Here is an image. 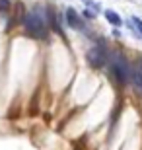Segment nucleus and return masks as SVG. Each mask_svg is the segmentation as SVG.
Returning <instances> with one entry per match:
<instances>
[{
	"label": "nucleus",
	"instance_id": "3",
	"mask_svg": "<svg viewBox=\"0 0 142 150\" xmlns=\"http://www.w3.org/2000/svg\"><path fill=\"white\" fill-rule=\"evenodd\" d=\"M66 18H68V23L72 28H80V22H78V14L74 10H68L66 12Z\"/></svg>",
	"mask_w": 142,
	"mask_h": 150
},
{
	"label": "nucleus",
	"instance_id": "2",
	"mask_svg": "<svg viewBox=\"0 0 142 150\" xmlns=\"http://www.w3.org/2000/svg\"><path fill=\"white\" fill-rule=\"evenodd\" d=\"M113 74L119 78L121 82H126V76H129V68L125 64H115L113 67Z\"/></svg>",
	"mask_w": 142,
	"mask_h": 150
},
{
	"label": "nucleus",
	"instance_id": "1",
	"mask_svg": "<svg viewBox=\"0 0 142 150\" xmlns=\"http://www.w3.org/2000/svg\"><path fill=\"white\" fill-rule=\"evenodd\" d=\"M28 28L31 29V31H35V33H43V29H45L43 20H41V18H29L28 20Z\"/></svg>",
	"mask_w": 142,
	"mask_h": 150
},
{
	"label": "nucleus",
	"instance_id": "5",
	"mask_svg": "<svg viewBox=\"0 0 142 150\" xmlns=\"http://www.w3.org/2000/svg\"><path fill=\"white\" fill-rule=\"evenodd\" d=\"M132 20H134V25H136V28H138V29L142 31V22L138 20V18H132Z\"/></svg>",
	"mask_w": 142,
	"mask_h": 150
},
{
	"label": "nucleus",
	"instance_id": "4",
	"mask_svg": "<svg viewBox=\"0 0 142 150\" xmlns=\"http://www.w3.org/2000/svg\"><path fill=\"white\" fill-rule=\"evenodd\" d=\"M107 18H109V22L115 23V25H119V23H121V18L117 16L115 12H107Z\"/></svg>",
	"mask_w": 142,
	"mask_h": 150
}]
</instances>
